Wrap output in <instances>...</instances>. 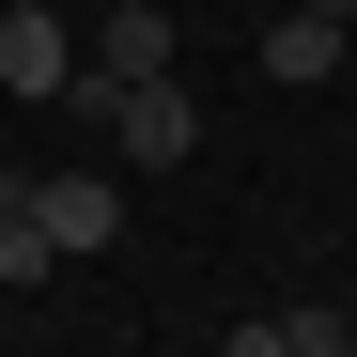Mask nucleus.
<instances>
[{
    "label": "nucleus",
    "mask_w": 357,
    "mask_h": 357,
    "mask_svg": "<svg viewBox=\"0 0 357 357\" xmlns=\"http://www.w3.org/2000/svg\"><path fill=\"white\" fill-rule=\"evenodd\" d=\"M93 140H109V171H171V155H202V93L187 78H125Z\"/></svg>",
    "instance_id": "f257e3e1"
},
{
    "label": "nucleus",
    "mask_w": 357,
    "mask_h": 357,
    "mask_svg": "<svg viewBox=\"0 0 357 357\" xmlns=\"http://www.w3.org/2000/svg\"><path fill=\"white\" fill-rule=\"evenodd\" d=\"M342 47H357V31H342V16H311V0H295V16L264 31V93H311V78H342Z\"/></svg>",
    "instance_id": "20e7f679"
},
{
    "label": "nucleus",
    "mask_w": 357,
    "mask_h": 357,
    "mask_svg": "<svg viewBox=\"0 0 357 357\" xmlns=\"http://www.w3.org/2000/svg\"><path fill=\"white\" fill-rule=\"evenodd\" d=\"M63 16H78V0H63Z\"/></svg>",
    "instance_id": "1a4fd4ad"
},
{
    "label": "nucleus",
    "mask_w": 357,
    "mask_h": 357,
    "mask_svg": "<svg viewBox=\"0 0 357 357\" xmlns=\"http://www.w3.org/2000/svg\"><path fill=\"white\" fill-rule=\"evenodd\" d=\"M342 326H357V311H342Z\"/></svg>",
    "instance_id": "9b49d317"
},
{
    "label": "nucleus",
    "mask_w": 357,
    "mask_h": 357,
    "mask_svg": "<svg viewBox=\"0 0 357 357\" xmlns=\"http://www.w3.org/2000/svg\"><path fill=\"white\" fill-rule=\"evenodd\" d=\"M47 264H63V249H47V218H31V171H0V280H47Z\"/></svg>",
    "instance_id": "39448f33"
},
{
    "label": "nucleus",
    "mask_w": 357,
    "mask_h": 357,
    "mask_svg": "<svg viewBox=\"0 0 357 357\" xmlns=\"http://www.w3.org/2000/svg\"><path fill=\"white\" fill-rule=\"evenodd\" d=\"M342 31H357V16H342Z\"/></svg>",
    "instance_id": "9d476101"
},
{
    "label": "nucleus",
    "mask_w": 357,
    "mask_h": 357,
    "mask_svg": "<svg viewBox=\"0 0 357 357\" xmlns=\"http://www.w3.org/2000/svg\"><path fill=\"white\" fill-rule=\"evenodd\" d=\"M31 218H47V249H63V264H93L109 233H125V171H109V155H78V171H31Z\"/></svg>",
    "instance_id": "7ed1b4c3"
},
{
    "label": "nucleus",
    "mask_w": 357,
    "mask_h": 357,
    "mask_svg": "<svg viewBox=\"0 0 357 357\" xmlns=\"http://www.w3.org/2000/svg\"><path fill=\"white\" fill-rule=\"evenodd\" d=\"M63 78H78V16H63V0H0V93H16V109H63Z\"/></svg>",
    "instance_id": "f03ea898"
},
{
    "label": "nucleus",
    "mask_w": 357,
    "mask_h": 357,
    "mask_svg": "<svg viewBox=\"0 0 357 357\" xmlns=\"http://www.w3.org/2000/svg\"><path fill=\"white\" fill-rule=\"evenodd\" d=\"M280 342H295V357H357V326L326 311V295H280Z\"/></svg>",
    "instance_id": "423d86ee"
},
{
    "label": "nucleus",
    "mask_w": 357,
    "mask_h": 357,
    "mask_svg": "<svg viewBox=\"0 0 357 357\" xmlns=\"http://www.w3.org/2000/svg\"><path fill=\"white\" fill-rule=\"evenodd\" d=\"M218 357H295V342H280V311H249V326H233Z\"/></svg>",
    "instance_id": "0eeeda50"
},
{
    "label": "nucleus",
    "mask_w": 357,
    "mask_h": 357,
    "mask_svg": "<svg viewBox=\"0 0 357 357\" xmlns=\"http://www.w3.org/2000/svg\"><path fill=\"white\" fill-rule=\"evenodd\" d=\"M311 16H357V0H311Z\"/></svg>",
    "instance_id": "6e6552de"
}]
</instances>
